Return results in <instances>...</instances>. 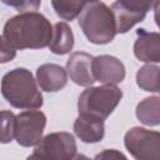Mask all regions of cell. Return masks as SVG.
Listing matches in <instances>:
<instances>
[{"mask_svg": "<svg viewBox=\"0 0 160 160\" xmlns=\"http://www.w3.org/2000/svg\"><path fill=\"white\" fill-rule=\"evenodd\" d=\"M51 32L52 26L42 14L25 11L5 22L2 36L16 50L42 49L49 45Z\"/></svg>", "mask_w": 160, "mask_h": 160, "instance_id": "cell-1", "label": "cell"}, {"mask_svg": "<svg viewBox=\"0 0 160 160\" xmlns=\"http://www.w3.org/2000/svg\"><path fill=\"white\" fill-rule=\"evenodd\" d=\"M1 94L4 99L18 109H40L42 95L32 74L24 68L6 72L1 79Z\"/></svg>", "mask_w": 160, "mask_h": 160, "instance_id": "cell-2", "label": "cell"}, {"mask_svg": "<svg viewBox=\"0 0 160 160\" xmlns=\"http://www.w3.org/2000/svg\"><path fill=\"white\" fill-rule=\"evenodd\" d=\"M79 16V25L92 44L104 45L112 41L116 35L114 15L104 2L89 1L82 8Z\"/></svg>", "mask_w": 160, "mask_h": 160, "instance_id": "cell-3", "label": "cell"}, {"mask_svg": "<svg viewBox=\"0 0 160 160\" xmlns=\"http://www.w3.org/2000/svg\"><path fill=\"white\" fill-rule=\"evenodd\" d=\"M121 98L122 91L115 85L104 84L102 86L88 88L78 100L79 115L105 120L119 105Z\"/></svg>", "mask_w": 160, "mask_h": 160, "instance_id": "cell-4", "label": "cell"}, {"mask_svg": "<svg viewBox=\"0 0 160 160\" xmlns=\"http://www.w3.org/2000/svg\"><path fill=\"white\" fill-rule=\"evenodd\" d=\"M76 154V142L70 132L59 131L46 135L36 144V148L28 159L71 160Z\"/></svg>", "mask_w": 160, "mask_h": 160, "instance_id": "cell-5", "label": "cell"}, {"mask_svg": "<svg viewBox=\"0 0 160 160\" xmlns=\"http://www.w3.org/2000/svg\"><path fill=\"white\" fill-rule=\"evenodd\" d=\"M159 0H116L110 10L114 15L116 32L124 34L134 25L142 21L152 8H156Z\"/></svg>", "mask_w": 160, "mask_h": 160, "instance_id": "cell-6", "label": "cell"}, {"mask_svg": "<svg viewBox=\"0 0 160 160\" xmlns=\"http://www.w3.org/2000/svg\"><path fill=\"white\" fill-rule=\"evenodd\" d=\"M128 151L138 160H159L160 134L144 128H132L124 136Z\"/></svg>", "mask_w": 160, "mask_h": 160, "instance_id": "cell-7", "label": "cell"}, {"mask_svg": "<svg viewBox=\"0 0 160 160\" xmlns=\"http://www.w3.org/2000/svg\"><path fill=\"white\" fill-rule=\"evenodd\" d=\"M46 116L42 111L31 109L15 116V138L24 148L35 146L42 139Z\"/></svg>", "mask_w": 160, "mask_h": 160, "instance_id": "cell-8", "label": "cell"}, {"mask_svg": "<svg viewBox=\"0 0 160 160\" xmlns=\"http://www.w3.org/2000/svg\"><path fill=\"white\" fill-rule=\"evenodd\" d=\"M92 74L95 81L116 85L125 79V66L115 56L99 55L92 58Z\"/></svg>", "mask_w": 160, "mask_h": 160, "instance_id": "cell-9", "label": "cell"}, {"mask_svg": "<svg viewBox=\"0 0 160 160\" xmlns=\"http://www.w3.org/2000/svg\"><path fill=\"white\" fill-rule=\"evenodd\" d=\"M92 55L76 51L70 55L66 61V74L80 86H91L95 82L92 74Z\"/></svg>", "mask_w": 160, "mask_h": 160, "instance_id": "cell-10", "label": "cell"}, {"mask_svg": "<svg viewBox=\"0 0 160 160\" xmlns=\"http://www.w3.org/2000/svg\"><path fill=\"white\" fill-rule=\"evenodd\" d=\"M138 39L134 44L135 56L144 62L160 61V35L159 32H149L145 29L136 31Z\"/></svg>", "mask_w": 160, "mask_h": 160, "instance_id": "cell-11", "label": "cell"}, {"mask_svg": "<svg viewBox=\"0 0 160 160\" xmlns=\"http://www.w3.org/2000/svg\"><path fill=\"white\" fill-rule=\"evenodd\" d=\"M36 81L41 90L55 92L66 85L68 74L66 70L58 64H42L36 70Z\"/></svg>", "mask_w": 160, "mask_h": 160, "instance_id": "cell-12", "label": "cell"}, {"mask_svg": "<svg viewBox=\"0 0 160 160\" xmlns=\"http://www.w3.org/2000/svg\"><path fill=\"white\" fill-rule=\"evenodd\" d=\"M74 131L82 142H98L102 140L105 134L104 120L92 116L79 115V118L74 122Z\"/></svg>", "mask_w": 160, "mask_h": 160, "instance_id": "cell-13", "label": "cell"}, {"mask_svg": "<svg viewBox=\"0 0 160 160\" xmlns=\"http://www.w3.org/2000/svg\"><path fill=\"white\" fill-rule=\"evenodd\" d=\"M48 46L51 52L56 55H65L70 52L74 48V34L71 28L64 21L56 22L52 26L51 39Z\"/></svg>", "mask_w": 160, "mask_h": 160, "instance_id": "cell-14", "label": "cell"}, {"mask_svg": "<svg viewBox=\"0 0 160 160\" xmlns=\"http://www.w3.org/2000/svg\"><path fill=\"white\" fill-rule=\"evenodd\" d=\"M160 99L159 96H150L140 101L136 106V116L138 119L148 125L156 126L160 124Z\"/></svg>", "mask_w": 160, "mask_h": 160, "instance_id": "cell-15", "label": "cell"}, {"mask_svg": "<svg viewBox=\"0 0 160 160\" xmlns=\"http://www.w3.org/2000/svg\"><path fill=\"white\" fill-rule=\"evenodd\" d=\"M159 66L152 64H146L139 69L136 72V84L140 89L145 91L158 92L160 90L159 82Z\"/></svg>", "mask_w": 160, "mask_h": 160, "instance_id": "cell-16", "label": "cell"}, {"mask_svg": "<svg viewBox=\"0 0 160 160\" xmlns=\"http://www.w3.org/2000/svg\"><path fill=\"white\" fill-rule=\"evenodd\" d=\"M89 0H51L52 9L64 20H74Z\"/></svg>", "mask_w": 160, "mask_h": 160, "instance_id": "cell-17", "label": "cell"}, {"mask_svg": "<svg viewBox=\"0 0 160 160\" xmlns=\"http://www.w3.org/2000/svg\"><path fill=\"white\" fill-rule=\"evenodd\" d=\"M15 138V115L9 110L0 111V142L8 144Z\"/></svg>", "mask_w": 160, "mask_h": 160, "instance_id": "cell-18", "label": "cell"}, {"mask_svg": "<svg viewBox=\"0 0 160 160\" xmlns=\"http://www.w3.org/2000/svg\"><path fill=\"white\" fill-rule=\"evenodd\" d=\"M0 1L21 12L35 11L40 8V4H41V0H0Z\"/></svg>", "mask_w": 160, "mask_h": 160, "instance_id": "cell-19", "label": "cell"}, {"mask_svg": "<svg viewBox=\"0 0 160 160\" xmlns=\"http://www.w3.org/2000/svg\"><path fill=\"white\" fill-rule=\"evenodd\" d=\"M16 56V49L1 35L0 36V64L9 62Z\"/></svg>", "mask_w": 160, "mask_h": 160, "instance_id": "cell-20", "label": "cell"}, {"mask_svg": "<svg viewBox=\"0 0 160 160\" xmlns=\"http://www.w3.org/2000/svg\"><path fill=\"white\" fill-rule=\"evenodd\" d=\"M126 159V156L121 152H119L118 150H104L102 152L98 154L95 156V159Z\"/></svg>", "mask_w": 160, "mask_h": 160, "instance_id": "cell-21", "label": "cell"}, {"mask_svg": "<svg viewBox=\"0 0 160 160\" xmlns=\"http://www.w3.org/2000/svg\"><path fill=\"white\" fill-rule=\"evenodd\" d=\"M89 1H96V0H89Z\"/></svg>", "mask_w": 160, "mask_h": 160, "instance_id": "cell-22", "label": "cell"}]
</instances>
